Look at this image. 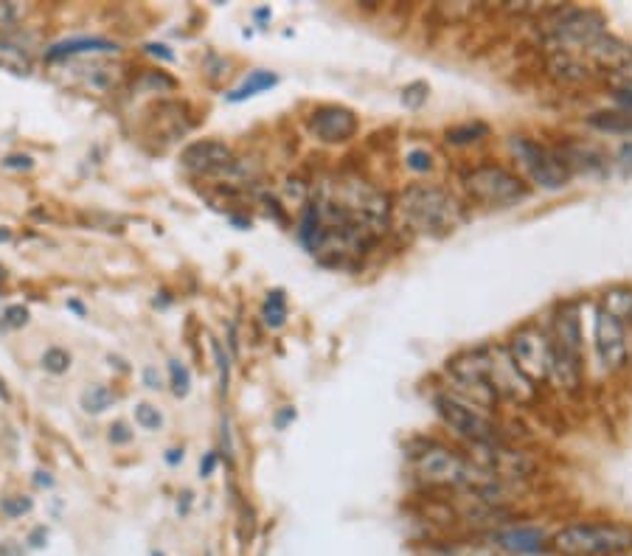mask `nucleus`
I'll use <instances>...</instances> for the list:
<instances>
[{"mask_svg": "<svg viewBox=\"0 0 632 556\" xmlns=\"http://www.w3.org/2000/svg\"><path fill=\"white\" fill-rule=\"evenodd\" d=\"M214 469H217V453H206V458L200 461V475H214Z\"/></svg>", "mask_w": 632, "mask_h": 556, "instance_id": "c9c22d12", "label": "nucleus"}, {"mask_svg": "<svg viewBox=\"0 0 632 556\" xmlns=\"http://www.w3.org/2000/svg\"><path fill=\"white\" fill-rule=\"evenodd\" d=\"M167 461L172 464V467H174V464L183 461V449H169V453H167Z\"/></svg>", "mask_w": 632, "mask_h": 556, "instance_id": "a19ab883", "label": "nucleus"}, {"mask_svg": "<svg viewBox=\"0 0 632 556\" xmlns=\"http://www.w3.org/2000/svg\"><path fill=\"white\" fill-rule=\"evenodd\" d=\"M42 534H46V529H37V531H34V534H32V545H34V548H40V545H42V543H40Z\"/></svg>", "mask_w": 632, "mask_h": 556, "instance_id": "37998d69", "label": "nucleus"}, {"mask_svg": "<svg viewBox=\"0 0 632 556\" xmlns=\"http://www.w3.org/2000/svg\"><path fill=\"white\" fill-rule=\"evenodd\" d=\"M107 438L113 444H126L130 438H133V430H126L124 422H116L113 428H110V433H107Z\"/></svg>", "mask_w": 632, "mask_h": 556, "instance_id": "473e14b6", "label": "nucleus"}, {"mask_svg": "<svg viewBox=\"0 0 632 556\" xmlns=\"http://www.w3.org/2000/svg\"><path fill=\"white\" fill-rule=\"evenodd\" d=\"M306 129L320 144H347L357 135L360 119L354 115V110L343 108V104H324V108L313 110Z\"/></svg>", "mask_w": 632, "mask_h": 556, "instance_id": "ddd939ff", "label": "nucleus"}, {"mask_svg": "<svg viewBox=\"0 0 632 556\" xmlns=\"http://www.w3.org/2000/svg\"><path fill=\"white\" fill-rule=\"evenodd\" d=\"M593 129L599 133H616V135H632V110H605V113H593L587 119Z\"/></svg>", "mask_w": 632, "mask_h": 556, "instance_id": "6ab92c4d", "label": "nucleus"}, {"mask_svg": "<svg viewBox=\"0 0 632 556\" xmlns=\"http://www.w3.org/2000/svg\"><path fill=\"white\" fill-rule=\"evenodd\" d=\"M147 51H149V54L163 57V60H174V54H172V51H167V46H147Z\"/></svg>", "mask_w": 632, "mask_h": 556, "instance_id": "ea45409f", "label": "nucleus"}, {"mask_svg": "<svg viewBox=\"0 0 632 556\" xmlns=\"http://www.w3.org/2000/svg\"><path fill=\"white\" fill-rule=\"evenodd\" d=\"M509 357L514 360L523 376L532 382L548 380V369H551V341H548L546 329H539L537 323H526L512 335L509 346H506Z\"/></svg>", "mask_w": 632, "mask_h": 556, "instance_id": "9d476101", "label": "nucleus"}, {"mask_svg": "<svg viewBox=\"0 0 632 556\" xmlns=\"http://www.w3.org/2000/svg\"><path fill=\"white\" fill-rule=\"evenodd\" d=\"M287 419H295V410H284V413L279 416V428L287 422Z\"/></svg>", "mask_w": 632, "mask_h": 556, "instance_id": "a18cd8bd", "label": "nucleus"}, {"mask_svg": "<svg viewBox=\"0 0 632 556\" xmlns=\"http://www.w3.org/2000/svg\"><path fill=\"white\" fill-rule=\"evenodd\" d=\"M447 374H450L455 385L453 396H459V399L481 410L495 408L498 394H495L493 382H489V357H486V349L464 351V355H455L453 360H447Z\"/></svg>", "mask_w": 632, "mask_h": 556, "instance_id": "6e6552de", "label": "nucleus"}, {"mask_svg": "<svg viewBox=\"0 0 632 556\" xmlns=\"http://www.w3.org/2000/svg\"><path fill=\"white\" fill-rule=\"evenodd\" d=\"M180 166L192 175H222L233 166V152L222 141H194L180 155Z\"/></svg>", "mask_w": 632, "mask_h": 556, "instance_id": "4468645a", "label": "nucleus"}, {"mask_svg": "<svg viewBox=\"0 0 632 556\" xmlns=\"http://www.w3.org/2000/svg\"><path fill=\"white\" fill-rule=\"evenodd\" d=\"M82 410H85V413H105L107 408H113V403H116V394L110 388H107V385H99V382H96V385H90V388H85L82 391Z\"/></svg>", "mask_w": 632, "mask_h": 556, "instance_id": "412c9836", "label": "nucleus"}, {"mask_svg": "<svg viewBox=\"0 0 632 556\" xmlns=\"http://www.w3.org/2000/svg\"><path fill=\"white\" fill-rule=\"evenodd\" d=\"M144 382H147V388H153V391L163 388V380H160V374L155 369L144 371Z\"/></svg>", "mask_w": 632, "mask_h": 556, "instance_id": "4c0bfd02", "label": "nucleus"}, {"mask_svg": "<svg viewBox=\"0 0 632 556\" xmlns=\"http://www.w3.org/2000/svg\"><path fill=\"white\" fill-rule=\"evenodd\" d=\"M7 323L9 326H23V323H28V309L23 307L7 309Z\"/></svg>", "mask_w": 632, "mask_h": 556, "instance_id": "72a5a7b5", "label": "nucleus"}, {"mask_svg": "<svg viewBox=\"0 0 632 556\" xmlns=\"http://www.w3.org/2000/svg\"><path fill=\"white\" fill-rule=\"evenodd\" d=\"M0 511L7 517H21L26 511H32V501L28 497H3L0 501Z\"/></svg>", "mask_w": 632, "mask_h": 556, "instance_id": "7c9ffc66", "label": "nucleus"}, {"mask_svg": "<svg viewBox=\"0 0 632 556\" xmlns=\"http://www.w3.org/2000/svg\"><path fill=\"white\" fill-rule=\"evenodd\" d=\"M427 96H430V88H427L425 82H411V85L402 88V104L411 110H420L427 101Z\"/></svg>", "mask_w": 632, "mask_h": 556, "instance_id": "bb28decb", "label": "nucleus"}, {"mask_svg": "<svg viewBox=\"0 0 632 556\" xmlns=\"http://www.w3.org/2000/svg\"><path fill=\"white\" fill-rule=\"evenodd\" d=\"M559 556H621L632 551V526L616 520L571 523L551 536Z\"/></svg>", "mask_w": 632, "mask_h": 556, "instance_id": "7ed1b4c3", "label": "nucleus"}, {"mask_svg": "<svg viewBox=\"0 0 632 556\" xmlns=\"http://www.w3.org/2000/svg\"><path fill=\"white\" fill-rule=\"evenodd\" d=\"M42 369L48 371V374H65L68 369H71V355H68L65 349H48L46 355H42Z\"/></svg>", "mask_w": 632, "mask_h": 556, "instance_id": "a878e982", "label": "nucleus"}, {"mask_svg": "<svg viewBox=\"0 0 632 556\" xmlns=\"http://www.w3.org/2000/svg\"><path fill=\"white\" fill-rule=\"evenodd\" d=\"M601 34H607V21L596 9H559L546 26V37L557 54L580 57Z\"/></svg>", "mask_w": 632, "mask_h": 556, "instance_id": "423d86ee", "label": "nucleus"}, {"mask_svg": "<svg viewBox=\"0 0 632 556\" xmlns=\"http://www.w3.org/2000/svg\"><path fill=\"white\" fill-rule=\"evenodd\" d=\"M495 545L514 556H537L546 554L551 548V540L543 529H534V526H514V529H506L493 534Z\"/></svg>", "mask_w": 632, "mask_h": 556, "instance_id": "2eb2a0df", "label": "nucleus"}, {"mask_svg": "<svg viewBox=\"0 0 632 556\" xmlns=\"http://www.w3.org/2000/svg\"><path fill=\"white\" fill-rule=\"evenodd\" d=\"M411 464L420 481L439 490H475L478 495H486L498 486V478L484 472L473 458L461 456L459 449L439 442H427L425 447L416 449Z\"/></svg>", "mask_w": 632, "mask_h": 556, "instance_id": "f03ea898", "label": "nucleus"}, {"mask_svg": "<svg viewBox=\"0 0 632 556\" xmlns=\"http://www.w3.org/2000/svg\"><path fill=\"white\" fill-rule=\"evenodd\" d=\"M397 214L413 234L427 239H445L461 228L464 222V206L455 195L441 186H411L397 200Z\"/></svg>", "mask_w": 632, "mask_h": 556, "instance_id": "f257e3e1", "label": "nucleus"}, {"mask_svg": "<svg viewBox=\"0 0 632 556\" xmlns=\"http://www.w3.org/2000/svg\"><path fill=\"white\" fill-rule=\"evenodd\" d=\"M7 169H32V158L28 155H9L7 161H3Z\"/></svg>", "mask_w": 632, "mask_h": 556, "instance_id": "f704fd0d", "label": "nucleus"}, {"mask_svg": "<svg viewBox=\"0 0 632 556\" xmlns=\"http://www.w3.org/2000/svg\"><path fill=\"white\" fill-rule=\"evenodd\" d=\"M433 405H436V413L441 416V422L453 430L455 436L464 438L470 447L500 442L498 424L493 422V416L486 413V410L475 408V405L464 403V399L453 394H439L433 399Z\"/></svg>", "mask_w": 632, "mask_h": 556, "instance_id": "1a4fd4ad", "label": "nucleus"}, {"mask_svg": "<svg viewBox=\"0 0 632 556\" xmlns=\"http://www.w3.org/2000/svg\"><path fill=\"white\" fill-rule=\"evenodd\" d=\"M610 85L616 90H632V62H627V65L619 67V71H612Z\"/></svg>", "mask_w": 632, "mask_h": 556, "instance_id": "2f4dec72", "label": "nucleus"}, {"mask_svg": "<svg viewBox=\"0 0 632 556\" xmlns=\"http://www.w3.org/2000/svg\"><path fill=\"white\" fill-rule=\"evenodd\" d=\"M262 318L270 329H281L287 323V298L281 289H270L265 298V309H262Z\"/></svg>", "mask_w": 632, "mask_h": 556, "instance_id": "4be33fe9", "label": "nucleus"}, {"mask_svg": "<svg viewBox=\"0 0 632 556\" xmlns=\"http://www.w3.org/2000/svg\"><path fill=\"white\" fill-rule=\"evenodd\" d=\"M94 51H119V46L101 37H76V40H62L46 51V60H62V57L94 54Z\"/></svg>", "mask_w": 632, "mask_h": 556, "instance_id": "f3484780", "label": "nucleus"}, {"mask_svg": "<svg viewBox=\"0 0 632 556\" xmlns=\"http://www.w3.org/2000/svg\"><path fill=\"white\" fill-rule=\"evenodd\" d=\"M489 133V127L486 124H461V127H453L447 129V144H453V147H466V144H475L481 141L484 135Z\"/></svg>", "mask_w": 632, "mask_h": 556, "instance_id": "b1692460", "label": "nucleus"}, {"mask_svg": "<svg viewBox=\"0 0 632 556\" xmlns=\"http://www.w3.org/2000/svg\"><path fill=\"white\" fill-rule=\"evenodd\" d=\"M621 556H632V554H621Z\"/></svg>", "mask_w": 632, "mask_h": 556, "instance_id": "de8ad7c7", "label": "nucleus"}, {"mask_svg": "<svg viewBox=\"0 0 632 556\" xmlns=\"http://www.w3.org/2000/svg\"><path fill=\"white\" fill-rule=\"evenodd\" d=\"M486 357H489V382H493L495 394L503 396V399H512V403H532L534 396H537V388L514 366L506 346H489Z\"/></svg>", "mask_w": 632, "mask_h": 556, "instance_id": "9b49d317", "label": "nucleus"}, {"mask_svg": "<svg viewBox=\"0 0 632 556\" xmlns=\"http://www.w3.org/2000/svg\"><path fill=\"white\" fill-rule=\"evenodd\" d=\"M582 57L593 62L596 67H605V71H619L627 62H632V46L630 42L619 40L616 34H601L599 40H593L591 46L582 51Z\"/></svg>", "mask_w": 632, "mask_h": 556, "instance_id": "dca6fc26", "label": "nucleus"}, {"mask_svg": "<svg viewBox=\"0 0 632 556\" xmlns=\"http://www.w3.org/2000/svg\"><path fill=\"white\" fill-rule=\"evenodd\" d=\"M276 85H279V76L276 74H270V71H253V74H247V79L242 82L240 88L228 94V101H231V104H240V101L251 99V96L276 88Z\"/></svg>", "mask_w": 632, "mask_h": 556, "instance_id": "a211bd4d", "label": "nucleus"}, {"mask_svg": "<svg viewBox=\"0 0 632 556\" xmlns=\"http://www.w3.org/2000/svg\"><path fill=\"white\" fill-rule=\"evenodd\" d=\"M551 71H557L562 79L582 82L587 76V65L576 54H554Z\"/></svg>", "mask_w": 632, "mask_h": 556, "instance_id": "5701e85b", "label": "nucleus"}, {"mask_svg": "<svg viewBox=\"0 0 632 556\" xmlns=\"http://www.w3.org/2000/svg\"><path fill=\"white\" fill-rule=\"evenodd\" d=\"M551 369H548V380H554L559 388L576 391L582 385V351H585V341H582V321L580 312L573 304H566L554 318L551 326Z\"/></svg>", "mask_w": 632, "mask_h": 556, "instance_id": "20e7f679", "label": "nucleus"}, {"mask_svg": "<svg viewBox=\"0 0 632 556\" xmlns=\"http://www.w3.org/2000/svg\"><path fill=\"white\" fill-rule=\"evenodd\" d=\"M0 556H21V551L14 548V545L3 543V545H0Z\"/></svg>", "mask_w": 632, "mask_h": 556, "instance_id": "79ce46f5", "label": "nucleus"}, {"mask_svg": "<svg viewBox=\"0 0 632 556\" xmlns=\"http://www.w3.org/2000/svg\"><path fill=\"white\" fill-rule=\"evenodd\" d=\"M509 152H512V158L520 163V169L526 172L534 186L546 188V191H559V188H566L571 183V169L566 166L562 155L543 147L528 135H512Z\"/></svg>", "mask_w": 632, "mask_h": 556, "instance_id": "0eeeda50", "label": "nucleus"}, {"mask_svg": "<svg viewBox=\"0 0 632 556\" xmlns=\"http://www.w3.org/2000/svg\"><path fill=\"white\" fill-rule=\"evenodd\" d=\"M153 556H167V554H163V551H153Z\"/></svg>", "mask_w": 632, "mask_h": 556, "instance_id": "49530a36", "label": "nucleus"}, {"mask_svg": "<svg viewBox=\"0 0 632 556\" xmlns=\"http://www.w3.org/2000/svg\"><path fill=\"white\" fill-rule=\"evenodd\" d=\"M593 341H596V351L607 371H619L627 362L630 346H627V323L619 318H612L607 309H596L593 318Z\"/></svg>", "mask_w": 632, "mask_h": 556, "instance_id": "f8f14e48", "label": "nucleus"}, {"mask_svg": "<svg viewBox=\"0 0 632 556\" xmlns=\"http://www.w3.org/2000/svg\"><path fill=\"white\" fill-rule=\"evenodd\" d=\"M466 197L484 208H512L528 197V183L512 169L484 163L464 175Z\"/></svg>", "mask_w": 632, "mask_h": 556, "instance_id": "39448f33", "label": "nucleus"}, {"mask_svg": "<svg viewBox=\"0 0 632 556\" xmlns=\"http://www.w3.org/2000/svg\"><path fill=\"white\" fill-rule=\"evenodd\" d=\"M214 355H217V366H220V391L228 394V382H231V357L222 349L220 341H214Z\"/></svg>", "mask_w": 632, "mask_h": 556, "instance_id": "c85d7f7f", "label": "nucleus"}, {"mask_svg": "<svg viewBox=\"0 0 632 556\" xmlns=\"http://www.w3.org/2000/svg\"><path fill=\"white\" fill-rule=\"evenodd\" d=\"M37 483H40V486H51V478H48V472H37Z\"/></svg>", "mask_w": 632, "mask_h": 556, "instance_id": "c03bdc74", "label": "nucleus"}, {"mask_svg": "<svg viewBox=\"0 0 632 556\" xmlns=\"http://www.w3.org/2000/svg\"><path fill=\"white\" fill-rule=\"evenodd\" d=\"M601 309H607L612 318H619L621 323L632 321V289L630 287H612L601 295Z\"/></svg>", "mask_w": 632, "mask_h": 556, "instance_id": "aec40b11", "label": "nucleus"}, {"mask_svg": "<svg viewBox=\"0 0 632 556\" xmlns=\"http://www.w3.org/2000/svg\"><path fill=\"white\" fill-rule=\"evenodd\" d=\"M135 422L144 430H160L163 428V416H160V410L153 408L149 403H141L138 408H135Z\"/></svg>", "mask_w": 632, "mask_h": 556, "instance_id": "cd10ccee", "label": "nucleus"}, {"mask_svg": "<svg viewBox=\"0 0 632 556\" xmlns=\"http://www.w3.org/2000/svg\"><path fill=\"white\" fill-rule=\"evenodd\" d=\"M619 158H621V163H624V166L632 169V141L624 144V147L619 149Z\"/></svg>", "mask_w": 632, "mask_h": 556, "instance_id": "58836bf2", "label": "nucleus"}, {"mask_svg": "<svg viewBox=\"0 0 632 556\" xmlns=\"http://www.w3.org/2000/svg\"><path fill=\"white\" fill-rule=\"evenodd\" d=\"M405 166L411 169V172H430L433 155L427 152V149H411V152L405 155Z\"/></svg>", "mask_w": 632, "mask_h": 556, "instance_id": "c756f323", "label": "nucleus"}, {"mask_svg": "<svg viewBox=\"0 0 632 556\" xmlns=\"http://www.w3.org/2000/svg\"><path fill=\"white\" fill-rule=\"evenodd\" d=\"M169 376H172V394L174 396H186L189 388H192V374L180 360H169Z\"/></svg>", "mask_w": 632, "mask_h": 556, "instance_id": "393cba45", "label": "nucleus"}, {"mask_svg": "<svg viewBox=\"0 0 632 556\" xmlns=\"http://www.w3.org/2000/svg\"><path fill=\"white\" fill-rule=\"evenodd\" d=\"M612 99H616L619 110H632V90H616Z\"/></svg>", "mask_w": 632, "mask_h": 556, "instance_id": "e433bc0d", "label": "nucleus"}]
</instances>
